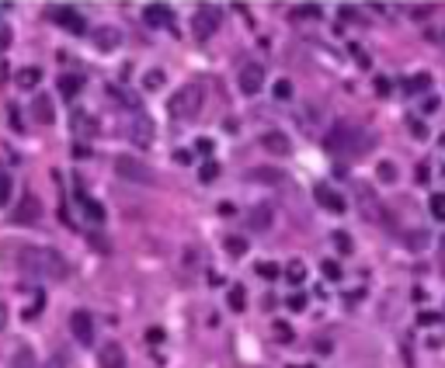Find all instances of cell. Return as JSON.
<instances>
[{
  "label": "cell",
  "instance_id": "d590c367",
  "mask_svg": "<svg viewBox=\"0 0 445 368\" xmlns=\"http://www.w3.org/2000/svg\"><path fill=\"white\" fill-rule=\"evenodd\" d=\"M352 56H355V59H359V66H369V52H365V49H359V45H352Z\"/></svg>",
  "mask_w": 445,
  "mask_h": 368
},
{
  "label": "cell",
  "instance_id": "74e56055",
  "mask_svg": "<svg viewBox=\"0 0 445 368\" xmlns=\"http://www.w3.org/2000/svg\"><path fill=\"white\" fill-rule=\"evenodd\" d=\"M146 340H150V344H163V330L161 327H150V330H146Z\"/></svg>",
  "mask_w": 445,
  "mask_h": 368
},
{
  "label": "cell",
  "instance_id": "b9f144b4",
  "mask_svg": "<svg viewBox=\"0 0 445 368\" xmlns=\"http://www.w3.org/2000/svg\"><path fill=\"white\" fill-rule=\"evenodd\" d=\"M258 174V181H268V184H275L279 177H275V170H254Z\"/></svg>",
  "mask_w": 445,
  "mask_h": 368
},
{
  "label": "cell",
  "instance_id": "e0dca14e",
  "mask_svg": "<svg viewBox=\"0 0 445 368\" xmlns=\"http://www.w3.org/2000/svg\"><path fill=\"white\" fill-rule=\"evenodd\" d=\"M56 87H59V94H63V97H77V94L83 90V77H77V73H63Z\"/></svg>",
  "mask_w": 445,
  "mask_h": 368
},
{
  "label": "cell",
  "instance_id": "30bf717a",
  "mask_svg": "<svg viewBox=\"0 0 445 368\" xmlns=\"http://www.w3.org/2000/svg\"><path fill=\"white\" fill-rule=\"evenodd\" d=\"M261 150L272 153V157H289V153H292V143H289L285 132H265V136H261Z\"/></svg>",
  "mask_w": 445,
  "mask_h": 368
},
{
  "label": "cell",
  "instance_id": "ee69618b",
  "mask_svg": "<svg viewBox=\"0 0 445 368\" xmlns=\"http://www.w3.org/2000/svg\"><path fill=\"white\" fill-rule=\"evenodd\" d=\"M435 320H439V313H421V316H417L421 327H428V324H435Z\"/></svg>",
  "mask_w": 445,
  "mask_h": 368
},
{
  "label": "cell",
  "instance_id": "4fadbf2b",
  "mask_svg": "<svg viewBox=\"0 0 445 368\" xmlns=\"http://www.w3.org/2000/svg\"><path fill=\"white\" fill-rule=\"evenodd\" d=\"M143 18H146V25H154V28H174V14H171L163 4H150V7L143 11Z\"/></svg>",
  "mask_w": 445,
  "mask_h": 368
},
{
  "label": "cell",
  "instance_id": "d6986e66",
  "mask_svg": "<svg viewBox=\"0 0 445 368\" xmlns=\"http://www.w3.org/2000/svg\"><path fill=\"white\" fill-rule=\"evenodd\" d=\"M285 278H289L292 285H303V282H306V264H303L299 257L289 261V264H285Z\"/></svg>",
  "mask_w": 445,
  "mask_h": 368
},
{
  "label": "cell",
  "instance_id": "f546056e",
  "mask_svg": "<svg viewBox=\"0 0 445 368\" xmlns=\"http://www.w3.org/2000/svg\"><path fill=\"white\" fill-rule=\"evenodd\" d=\"M272 94H275V97H279V101H289V97H292V81H279L275 83V90H272Z\"/></svg>",
  "mask_w": 445,
  "mask_h": 368
},
{
  "label": "cell",
  "instance_id": "7402d4cb",
  "mask_svg": "<svg viewBox=\"0 0 445 368\" xmlns=\"http://www.w3.org/2000/svg\"><path fill=\"white\" fill-rule=\"evenodd\" d=\"M21 208H18V215H14V219H39V198H35V195H25V198H21Z\"/></svg>",
  "mask_w": 445,
  "mask_h": 368
},
{
  "label": "cell",
  "instance_id": "836d02e7",
  "mask_svg": "<svg viewBox=\"0 0 445 368\" xmlns=\"http://www.w3.org/2000/svg\"><path fill=\"white\" fill-rule=\"evenodd\" d=\"M390 90H393V83L386 81V77H376V94H379V97H386Z\"/></svg>",
  "mask_w": 445,
  "mask_h": 368
},
{
  "label": "cell",
  "instance_id": "ba28073f",
  "mask_svg": "<svg viewBox=\"0 0 445 368\" xmlns=\"http://www.w3.org/2000/svg\"><path fill=\"white\" fill-rule=\"evenodd\" d=\"M313 198L320 202V208H327V212H334V215H341V212L348 208V202H345V198H341V195H337V191H334L330 184H324V181H320V184L313 188Z\"/></svg>",
  "mask_w": 445,
  "mask_h": 368
},
{
  "label": "cell",
  "instance_id": "60d3db41",
  "mask_svg": "<svg viewBox=\"0 0 445 368\" xmlns=\"http://www.w3.org/2000/svg\"><path fill=\"white\" fill-rule=\"evenodd\" d=\"M7 45H11V28H7V25H0V52H4Z\"/></svg>",
  "mask_w": 445,
  "mask_h": 368
},
{
  "label": "cell",
  "instance_id": "6da1fadb",
  "mask_svg": "<svg viewBox=\"0 0 445 368\" xmlns=\"http://www.w3.org/2000/svg\"><path fill=\"white\" fill-rule=\"evenodd\" d=\"M21 268L39 278H52V282H63L70 275L67 257L52 247H21Z\"/></svg>",
  "mask_w": 445,
  "mask_h": 368
},
{
  "label": "cell",
  "instance_id": "83f0119b",
  "mask_svg": "<svg viewBox=\"0 0 445 368\" xmlns=\"http://www.w3.org/2000/svg\"><path fill=\"white\" fill-rule=\"evenodd\" d=\"M320 271H324L327 282H337V278H341V264H337V261H324V264H320Z\"/></svg>",
  "mask_w": 445,
  "mask_h": 368
},
{
  "label": "cell",
  "instance_id": "277c9868",
  "mask_svg": "<svg viewBox=\"0 0 445 368\" xmlns=\"http://www.w3.org/2000/svg\"><path fill=\"white\" fill-rule=\"evenodd\" d=\"M112 164H115V174L125 177V181H132V184H154V170L146 164H139L136 157H129V153H119Z\"/></svg>",
  "mask_w": 445,
  "mask_h": 368
},
{
  "label": "cell",
  "instance_id": "7c38bea8",
  "mask_svg": "<svg viewBox=\"0 0 445 368\" xmlns=\"http://www.w3.org/2000/svg\"><path fill=\"white\" fill-rule=\"evenodd\" d=\"M98 365L101 368H125V351H122V344L108 340V344L98 351Z\"/></svg>",
  "mask_w": 445,
  "mask_h": 368
},
{
  "label": "cell",
  "instance_id": "8d00e7d4",
  "mask_svg": "<svg viewBox=\"0 0 445 368\" xmlns=\"http://www.w3.org/2000/svg\"><path fill=\"white\" fill-rule=\"evenodd\" d=\"M428 177H432V174H428V164H421L414 170V181H417V184H428Z\"/></svg>",
  "mask_w": 445,
  "mask_h": 368
},
{
  "label": "cell",
  "instance_id": "5bb4252c",
  "mask_svg": "<svg viewBox=\"0 0 445 368\" xmlns=\"http://www.w3.org/2000/svg\"><path fill=\"white\" fill-rule=\"evenodd\" d=\"M247 226H250V230H258V233L272 230V208H268V205H258V208H250V215H247Z\"/></svg>",
  "mask_w": 445,
  "mask_h": 368
},
{
  "label": "cell",
  "instance_id": "8992f818",
  "mask_svg": "<svg viewBox=\"0 0 445 368\" xmlns=\"http://www.w3.org/2000/svg\"><path fill=\"white\" fill-rule=\"evenodd\" d=\"M237 83H241V90L247 97L261 94V87H265V66L261 63H247L241 70V77H237Z\"/></svg>",
  "mask_w": 445,
  "mask_h": 368
},
{
  "label": "cell",
  "instance_id": "5b68a950",
  "mask_svg": "<svg viewBox=\"0 0 445 368\" xmlns=\"http://www.w3.org/2000/svg\"><path fill=\"white\" fill-rule=\"evenodd\" d=\"M125 136H129L136 146H150V143H154V122H150L143 112H136L132 122L125 125Z\"/></svg>",
  "mask_w": 445,
  "mask_h": 368
},
{
  "label": "cell",
  "instance_id": "7a4b0ae2",
  "mask_svg": "<svg viewBox=\"0 0 445 368\" xmlns=\"http://www.w3.org/2000/svg\"><path fill=\"white\" fill-rule=\"evenodd\" d=\"M202 101H205L202 87H199V83H185V87H178V90L167 97V115L178 119V122H192V119H199Z\"/></svg>",
  "mask_w": 445,
  "mask_h": 368
},
{
  "label": "cell",
  "instance_id": "603a6c76",
  "mask_svg": "<svg viewBox=\"0 0 445 368\" xmlns=\"http://www.w3.org/2000/svg\"><path fill=\"white\" fill-rule=\"evenodd\" d=\"M11 191H14V181H11V170L0 164V205H11Z\"/></svg>",
  "mask_w": 445,
  "mask_h": 368
},
{
  "label": "cell",
  "instance_id": "4316f807",
  "mask_svg": "<svg viewBox=\"0 0 445 368\" xmlns=\"http://www.w3.org/2000/svg\"><path fill=\"white\" fill-rule=\"evenodd\" d=\"M428 208H432V215H435L439 222H445V195H432Z\"/></svg>",
  "mask_w": 445,
  "mask_h": 368
},
{
  "label": "cell",
  "instance_id": "bcb514c9",
  "mask_svg": "<svg viewBox=\"0 0 445 368\" xmlns=\"http://www.w3.org/2000/svg\"><path fill=\"white\" fill-rule=\"evenodd\" d=\"M7 327V306H4V302H0V330Z\"/></svg>",
  "mask_w": 445,
  "mask_h": 368
},
{
  "label": "cell",
  "instance_id": "1f68e13d",
  "mask_svg": "<svg viewBox=\"0 0 445 368\" xmlns=\"http://www.w3.org/2000/svg\"><path fill=\"white\" fill-rule=\"evenodd\" d=\"M334 247H337L341 254H352V237H348V233H334Z\"/></svg>",
  "mask_w": 445,
  "mask_h": 368
},
{
  "label": "cell",
  "instance_id": "4dcf8cb0",
  "mask_svg": "<svg viewBox=\"0 0 445 368\" xmlns=\"http://www.w3.org/2000/svg\"><path fill=\"white\" fill-rule=\"evenodd\" d=\"M275 337H279V344H292V337H296V333H292V327H289V324H275Z\"/></svg>",
  "mask_w": 445,
  "mask_h": 368
},
{
  "label": "cell",
  "instance_id": "ab89813d",
  "mask_svg": "<svg viewBox=\"0 0 445 368\" xmlns=\"http://www.w3.org/2000/svg\"><path fill=\"white\" fill-rule=\"evenodd\" d=\"M163 83V73H157V70H154V73H146V87H150V90H154V87H161Z\"/></svg>",
  "mask_w": 445,
  "mask_h": 368
},
{
  "label": "cell",
  "instance_id": "9c48e42d",
  "mask_svg": "<svg viewBox=\"0 0 445 368\" xmlns=\"http://www.w3.org/2000/svg\"><path fill=\"white\" fill-rule=\"evenodd\" d=\"M70 330H74V337H77L81 344H94V320H91V313L77 309V313L70 316Z\"/></svg>",
  "mask_w": 445,
  "mask_h": 368
},
{
  "label": "cell",
  "instance_id": "44dd1931",
  "mask_svg": "<svg viewBox=\"0 0 445 368\" xmlns=\"http://www.w3.org/2000/svg\"><path fill=\"white\" fill-rule=\"evenodd\" d=\"M81 208H83V215H87L91 222H105V208L94 202V198H87V195H83V198H81Z\"/></svg>",
  "mask_w": 445,
  "mask_h": 368
},
{
  "label": "cell",
  "instance_id": "d4e9b609",
  "mask_svg": "<svg viewBox=\"0 0 445 368\" xmlns=\"http://www.w3.org/2000/svg\"><path fill=\"white\" fill-rule=\"evenodd\" d=\"M216 177H219V164H216V160H205V164L199 167V181H202V184H212Z\"/></svg>",
  "mask_w": 445,
  "mask_h": 368
},
{
  "label": "cell",
  "instance_id": "8fae6325",
  "mask_svg": "<svg viewBox=\"0 0 445 368\" xmlns=\"http://www.w3.org/2000/svg\"><path fill=\"white\" fill-rule=\"evenodd\" d=\"M32 119L42 125L56 122V108H52V97H49V94H35V97H32Z\"/></svg>",
  "mask_w": 445,
  "mask_h": 368
},
{
  "label": "cell",
  "instance_id": "2e32d148",
  "mask_svg": "<svg viewBox=\"0 0 445 368\" xmlns=\"http://www.w3.org/2000/svg\"><path fill=\"white\" fill-rule=\"evenodd\" d=\"M119 42H122L119 28H98V32H94V45H98L101 52H108V49H119Z\"/></svg>",
  "mask_w": 445,
  "mask_h": 368
},
{
  "label": "cell",
  "instance_id": "f6af8a7d",
  "mask_svg": "<svg viewBox=\"0 0 445 368\" xmlns=\"http://www.w3.org/2000/svg\"><path fill=\"white\" fill-rule=\"evenodd\" d=\"M45 368H67V358H63V355H52V358H49V365Z\"/></svg>",
  "mask_w": 445,
  "mask_h": 368
},
{
  "label": "cell",
  "instance_id": "ffe728a7",
  "mask_svg": "<svg viewBox=\"0 0 445 368\" xmlns=\"http://www.w3.org/2000/svg\"><path fill=\"white\" fill-rule=\"evenodd\" d=\"M226 302H230V309H233V313H243V309H247V292H243V285H230Z\"/></svg>",
  "mask_w": 445,
  "mask_h": 368
},
{
  "label": "cell",
  "instance_id": "f35d334b",
  "mask_svg": "<svg viewBox=\"0 0 445 368\" xmlns=\"http://www.w3.org/2000/svg\"><path fill=\"white\" fill-rule=\"evenodd\" d=\"M195 150H199L202 157H212V139H199V143H195Z\"/></svg>",
  "mask_w": 445,
  "mask_h": 368
},
{
  "label": "cell",
  "instance_id": "9a60e30c",
  "mask_svg": "<svg viewBox=\"0 0 445 368\" xmlns=\"http://www.w3.org/2000/svg\"><path fill=\"white\" fill-rule=\"evenodd\" d=\"M7 368H39V358H35V351H32L28 344H21V348L11 355Z\"/></svg>",
  "mask_w": 445,
  "mask_h": 368
},
{
  "label": "cell",
  "instance_id": "ac0fdd59",
  "mask_svg": "<svg viewBox=\"0 0 445 368\" xmlns=\"http://www.w3.org/2000/svg\"><path fill=\"white\" fill-rule=\"evenodd\" d=\"M42 81V70L39 66H25V70H18V77H14V83L21 87V90H32V87H39Z\"/></svg>",
  "mask_w": 445,
  "mask_h": 368
},
{
  "label": "cell",
  "instance_id": "7dc6e473",
  "mask_svg": "<svg viewBox=\"0 0 445 368\" xmlns=\"http://www.w3.org/2000/svg\"><path fill=\"white\" fill-rule=\"evenodd\" d=\"M289 368H313V365H289Z\"/></svg>",
  "mask_w": 445,
  "mask_h": 368
},
{
  "label": "cell",
  "instance_id": "3957f363",
  "mask_svg": "<svg viewBox=\"0 0 445 368\" xmlns=\"http://www.w3.org/2000/svg\"><path fill=\"white\" fill-rule=\"evenodd\" d=\"M219 25H223V11H219V7H212V4L195 7V14H192V32H195V39H212V35L219 32Z\"/></svg>",
  "mask_w": 445,
  "mask_h": 368
},
{
  "label": "cell",
  "instance_id": "d6a6232c",
  "mask_svg": "<svg viewBox=\"0 0 445 368\" xmlns=\"http://www.w3.org/2000/svg\"><path fill=\"white\" fill-rule=\"evenodd\" d=\"M410 87H414V90H417V94H421V90H424V87H432V77H428V73H417V77H414V81H410Z\"/></svg>",
  "mask_w": 445,
  "mask_h": 368
},
{
  "label": "cell",
  "instance_id": "cb8c5ba5",
  "mask_svg": "<svg viewBox=\"0 0 445 368\" xmlns=\"http://www.w3.org/2000/svg\"><path fill=\"white\" fill-rule=\"evenodd\" d=\"M223 247H226L230 257H243V254H247V240H243V237H233V233L223 237Z\"/></svg>",
  "mask_w": 445,
  "mask_h": 368
},
{
  "label": "cell",
  "instance_id": "484cf974",
  "mask_svg": "<svg viewBox=\"0 0 445 368\" xmlns=\"http://www.w3.org/2000/svg\"><path fill=\"white\" fill-rule=\"evenodd\" d=\"M258 275H261L265 282H279V264H272V261H261V264H258Z\"/></svg>",
  "mask_w": 445,
  "mask_h": 368
},
{
  "label": "cell",
  "instance_id": "e575fe53",
  "mask_svg": "<svg viewBox=\"0 0 445 368\" xmlns=\"http://www.w3.org/2000/svg\"><path fill=\"white\" fill-rule=\"evenodd\" d=\"M289 309H296V313H299V309H306V295H303V292H296V295L289 299Z\"/></svg>",
  "mask_w": 445,
  "mask_h": 368
},
{
  "label": "cell",
  "instance_id": "f1b7e54d",
  "mask_svg": "<svg viewBox=\"0 0 445 368\" xmlns=\"http://www.w3.org/2000/svg\"><path fill=\"white\" fill-rule=\"evenodd\" d=\"M376 174H379V181H390V184L397 181V167L390 164V160H383V164H379V170H376Z\"/></svg>",
  "mask_w": 445,
  "mask_h": 368
},
{
  "label": "cell",
  "instance_id": "52a82bcc",
  "mask_svg": "<svg viewBox=\"0 0 445 368\" xmlns=\"http://www.w3.org/2000/svg\"><path fill=\"white\" fill-rule=\"evenodd\" d=\"M52 21H56L59 28H67L70 35H87V25H83V18L74 7H56V11H52Z\"/></svg>",
  "mask_w": 445,
  "mask_h": 368
},
{
  "label": "cell",
  "instance_id": "7bdbcfd3",
  "mask_svg": "<svg viewBox=\"0 0 445 368\" xmlns=\"http://www.w3.org/2000/svg\"><path fill=\"white\" fill-rule=\"evenodd\" d=\"M296 18H320V11H317V7H313V4H310V7H306V11H296Z\"/></svg>",
  "mask_w": 445,
  "mask_h": 368
}]
</instances>
